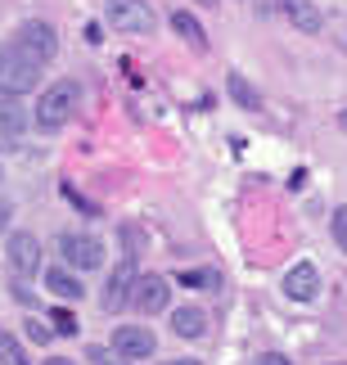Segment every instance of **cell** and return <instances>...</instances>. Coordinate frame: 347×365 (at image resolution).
Masks as SVG:
<instances>
[{
    "instance_id": "obj_1",
    "label": "cell",
    "mask_w": 347,
    "mask_h": 365,
    "mask_svg": "<svg viewBox=\"0 0 347 365\" xmlns=\"http://www.w3.org/2000/svg\"><path fill=\"white\" fill-rule=\"evenodd\" d=\"M77 104H81V86L63 77V81H54V86H46V91H41V104H36L32 122L41 126V131H59V126H68V122H73Z\"/></svg>"
},
{
    "instance_id": "obj_2",
    "label": "cell",
    "mask_w": 347,
    "mask_h": 365,
    "mask_svg": "<svg viewBox=\"0 0 347 365\" xmlns=\"http://www.w3.org/2000/svg\"><path fill=\"white\" fill-rule=\"evenodd\" d=\"M41 86V59H32V54H23L14 41H5L0 46V95H27Z\"/></svg>"
},
{
    "instance_id": "obj_3",
    "label": "cell",
    "mask_w": 347,
    "mask_h": 365,
    "mask_svg": "<svg viewBox=\"0 0 347 365\" xmlns=\"http://www.w3.org/2000/svg\"><path fill=\"white\" fill-rule=\"evenodd\" d=\"M104 23L122 36H154L158 27L149 0H104Z\"/></svg>"
},
{
    "instance_id": "obj_4",
    "label": "cell",
    "mask_w": 347,
    "mask_h": 365,
    "mask_svg": "<svg viewBox=\"0 0 347 365\" xmlns=\"http://www.w3.org/2000/svg\"><path fill=\"white\" fill-rule=\"evenodd\" d=\"M59 257H63V266H73V271H95V266H104V244L95 240V235L68 230V235H59Z\"/></svg>"
},
{
    "instance_id": "obj_5",
    "label": "cell",
    "mask_w": 347,
    "mask_h": 365,
    "mask_svg": "<svg viewBox=\"0 0 347 365\" xmlns=\"http://www.w3.org/2000/svg\"><path fill=\"white\" fill-rule=\"evenodd\" d=\"M14 46L23 54H32V59H41V63H50L54 54H59V32L41 19H27V23H19V32H14Z\"/></svg>"
},
{
    "instance_id": "obj_6",
    "label": "cell",
    "mask_w": 347,
    "mask_h": 365,
    "mask_svg": "<svg viewBox=\"0 0 347 365\" xmlns=\"http://www.w3.org/2000/svg\"><path fill=\"white\" fill-rule=\"evenodd\" d=\"M167 302H172V284L162 275H135V289H131V307H135V312L158 316V312H167Z\"/></svg>"
},
{
    "instance_id": "obj_7",
    "label": "cell",
    "mask_w": 347,
    "mask_h": 365,
    "mask_svg": "<svg viewBox=\"0 0 347 365\" xmlns=\"http://www.w3.org/2000/svg\"><path fill=\"white\" fill-rule=\"evenodd\" d=\"M154 329L149 325H118L113 329V352L127 356V361H149L154 356Z\"/></svg>"
},
{
    "instance_id": "obj_8",
    "label": "cell",
    "mask_w": 347,
    "mask_h": 365,
    "mask_svg": "<svg viewBox=\"0 0 347 365\" xmlns=\"http://www.w3.org/2000/svg\"><path fill=\"white\" fill-rule=\"evenodd\" d=\"M5 252H9V266L19 275H36L41 271V240H36L32 230H14L9 244H5Z\"/></svg>"
},
{
    "instance_id": "obj_9",
    "label": "cell",
    "mask_w": 347,
    "mask_h": 365,
    "mask_svg": "<svg viewBox=\"0 0 347 365\" xmlns=\"http://www.w3.org/2000/svg\"><path fill=\"white\" fill-rule=\"evenodd\" d=\"M131 289H135V266L131 262H122L113 266V275H108V284H104V312H122V307L131 302Z\"/></svg>"
},
{
    "instance_id": "obj_10",
    "label": "cell",
    "mask_w": 347,
    "mask_h": 365,
    "mask_svg": "<svg viewBox=\"0 0 347 365\" xmlns=\"http://www.w3.org/2000/svg\"><path fill=\"white\" fill-rule=\"evenodd\" d=\"M284 293H289L294 302H311L316 293H321V271H316L311 262H298L294 271L284 275Z\"/></svg>"
},
{
    "instance_id": "obj_11",
    "label": "cell",
    "mask_w": 347,
    "mask_h": 365,
    "mask_svg": "<svg viewBox=\"0 0 347 365\" xmlns=\"http://www.w3.org/2000/svg\"><path fill=\"white\" fill-rule=\"evenodd\" d=\"M280 14L298 27V32H307V36H316V32L325 27V14L316 9L311 0H280Z\"/></svg>"
},
{
    "instance_id": "obj_12",
    "label": "cell",
    "mask_w": 347,
    "mask_h": 365,
    "mask_svg": "<svg viewBox=\"0 0 347 365\" xmlns=\"http://www.w3.org/2000/svg\"><path fill=\"white\" fill-rule=\"evenodd\" d=\"M46 289L54 293V298H63V302H73V298H81V271L73 275V266H50L46 271Z\"/></svg>"
},
{
    "instance_id": "obj_13",
    "label": "cell",
    "mask_w": 347,
    "mask_h": 365,
    "mask_svg": "<svg viewBox=\"0 0 347 365\" xmlns=\"http://www.w3.org/2000/svg\"><path fill=\"white\" fill-rule=\"evenodd\" d=\"M172 334L176 339H203L207 334V312L203 307H176L172 312Z\"/></svg>"
},
{
    "instance_id": "obj_14",
    "label": "cell",
    "mask_w": 347,
    "mask_h": 365,
    "mask_svg": "<svg viewBox=\"0 0 347 365\" xmlns=\"http://www.w3.org/2000/svg\"><path fill=\"white\" fill-rule=\"evenodd\" d=\"M23 131H27V113H23V104L14 100V95H0V135L19 140Z\"/></svg>"
},
{
    "instance_id": "obj_15",
    "label": "cell",
    "mask_w": 347,
    "mask_h": 365,
    "mask_svg": "<svg viewBox=\"0 0 347 365\" xmlns=\"http://www.w3.org/2000/svg\"><path fill=\"white\" fill-rule=\"evenodd\" d=\"M172 32H176V36H185L194 50H207V32H203V23L194 19V14L176 9V14H172Z\"/></svg>"
},
{
    "instance_id": "obj_16",
    "label": "cell",
    "mask_w": 347,
    "mask_h": 365,
    "mask_svg": "<svg viewBox=\"0 0 347 365\" xmlns=\"http://www.w3.org/2000/svg\"><path fill=\"white\" fill-rule=\"evenodd\" d=\"M226 91H230V100L239 104V108H248V113H257V108H261V95L248 86L244 73H230V77H226Z\"/></svg>"
},
{
    "instance_id": "obj_17",
    "label": "cell",
    "mask_w": 347,
    "mask_h": 365,
    "mask_svg": "<svg viewBox=\"0 0 347 365\" xmlns=\"http://www.w3.org/2000/svg\"><path fill=\"white\" fill-rule=\"evenodd\" d=\"M180 284L185 289H217L221 275L217 271H180Z\"/></svg>"
},
{
    "instance_id": "obj_18",
    "label": "cell",
    "mask_w": 347,
    "mask_h": 365,
    "mask_svg": "<svg viewBox=\"0 0 347 365\" xmlns=\"http://www.w3.org/2000/svg\"><path fill=\"white\" fill-rule=\"evenodd\" d=\"M329 230H334V244H338V252H347V203L329 212Z\"/></svg>"
},
{
    "instance_id": "obj_19",
    "label": "cell",
    "mask_w": 347,
    "mask_h": 365,
    "mask_svg": "<svg viewBox=\"0 0 347 365\" xmlns=\"http://www.w3.org/2000/svg\"><path fill=\"white\" fill-rule=\"evenodd\" d=\"M50 325H54L59 339H73V334H77V316L73 312H50Z\"/></svg>"
},
{
    "instance_id": "obj_20",
    "label": "cell",
    "mask_w": 347,
    "mask_h": 365,
    "mask_svg": "<svg viewBox=\"0 0 347 365\" xmlns=\"http://www.w3.org/2000/svg\"><path fill=\"white\" fill-rule=\"evenodd\" d=\"M27 339H32V343H50V339H54V325H41V320H27Z\"/></svg>"
},
{
    "instance_id": "obj_21",
    "label": "cell",
    "mask_w": 347,
    "mask_h": 365,
    "mask_svg": "<svg viewBox=\"0 0 347 365\" xmlns=\"http://www.w3.org/2000/svg\"><path fill=\"white\" fill-rule=\"evenodd\" d=\"M257 365H294V361L280 356V352H266V356H257Z\"/></svg>"
},
{
    "instance_id": "obj_22",
    "label": "cell",
    "mask_w": 347,
    "mask_h": 365,
    "mask_svg": "<svg viewBox=\"0 0 347 365\" xmlns=\"http://www.w3.org/2000/svg\"><path fill=\"white\" fill-rule=\"evenodd\" d=\"M5 221H9V203H0V230H5Z\"/></svg>"
},
{
    "instance_id": "obj_23",
    "label": "cell",
    "mask_w": 347,
    "mask_h": 365,
    "mask_svg": "<svg viewBox=\"0 0 347 365\" xmlns=\"http://www.w3.org/2000/svg\"><path fill=\"white\" fill-rule=\"evenodd\" d=\"M46 365H77V361H68V356H54V361H46Z\"/></svg>"
},
{
    "instance_id": "obj_24",
    "label": "cell",
    "mask_w": 347,
    "mask_h": 365,
    "mask_svg": "<svg viewBox=\"0 0 347 365\" xmlns=\"http://www.w3.org/2000/svg\"><path fill=\"white\" fill-rule=\"evenodd\" d=\"M5 343H9V334H0V356H5Z\"/></svg>"
},
{
    "instance_id": "obj_25",
    "label": "cell",
    "mask_w": 347,
    "mask_h": 365,
    "mask_svg": "<svg viewBox=\"0 0 347 365\" xmlns=\"http://www.w3.org/2000/svg\"><path fill=\"white\" fill-rule=\"evenodd\" d=\"M338 126H343V131H347V108H343V113H338Z\"/></svg>"
},
{
    "instance_id": "obj_26",
    "label": "cell",
    "mask_w": 347,
    "mask_h": 365,
    "mask_svg": "<svg viewBox=\"0 0 347 365\" xmlns=\"http://www.w3.org/2000/svg\"><path fill=\"white\" fill-rule=\"evenodd\" d=\"M338 365H347V361H338Z\"/></svg>"
}]
</instances>
